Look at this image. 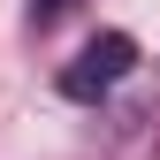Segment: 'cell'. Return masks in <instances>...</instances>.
Returning a JSON list of instances; mask_svg holds the SVG:
<instances>
[{"label":"cell","mask_w":160,"mask_h":160,"mask_svg":"<svg viewBox=\"0 0 160 160\" xmlns=\"http://www.w3.org/2000/svg\"><path fill=\"white\" fill-rule=\"evenodd\" d=\"M130 69H137V38L130 31H99V38H84V53L61 69V92L69 99H107Z\"/></svg>","instance_id":"cell-1"},{"label":"cell","mask_w":160,"mask_h":160,"mask_svg":"<svg viewBox=\"0 0 160 160\" xmlns=\"http://www.w3.org/2000/svg\"><path fill=\"white\" fill-rule=\"evenodd\" d=\"M31 8H38V15H61V8H69V0H31Z\"/></svg>","instance_id":"cell-2"}]
</instances>
